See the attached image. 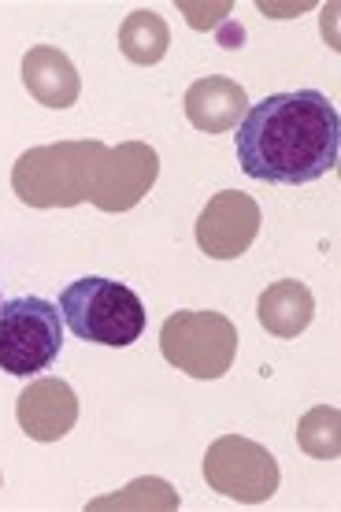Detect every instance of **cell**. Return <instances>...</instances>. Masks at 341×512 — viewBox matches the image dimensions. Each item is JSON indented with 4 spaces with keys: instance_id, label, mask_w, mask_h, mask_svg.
Segmentation results:
<instances>
[{
    "instance_id": "6da1fadb",
    "label": "cell",
    "mask_w": 341,
    "mask_h": 512,
    "mask_svg": "<svg viewBox=\"0 0 341 512\" xmlns=\"http://www.w3.org/2000/svg\"><path fill=\"white\" fill-rule=\"evenodd\" d=\"M156 175L160 156L149 141L104 145L78 138L26 149L12 167V190L30 208H75L89 201L115 216L138 208Z\"/></svg>"
},
{
    "instance_id": "7a4b0ae2",
    "label": "cell",
    "mask_w": 341,
    "mask_h": 512,
    "mask_svg": "<svg viewBox=\"0 0 341 512\" xmlns=\"http://www.w3.org/2000/svg\"><path fill=\"white\" fill-rule=\"evenodd\" d=\"M238 167L256 182L304 186L330 175L341 156V119L323 90L271 93L238 123Z\"/></svg>"
},
{
    "instance_id": "3957f363",
    "label": "cell",
    "mask_w": 341,
    "mask_h": 512,
    "mask_svg": "<svg viewBox=\"0 0 341 512\" xmlns=\"http://www.w3.org/2000/svg\"><path fill=\"white\" fill-rule=\"evenodd\" d=\"M60 316L82 342L108 349L134 346L145 331L141 297L115 279H78L60 294Z\"/></svg>"
},
{
    "instance_id": "277c9868",
    "label": "cell",
    "mask_w": 341,
    "mask_h": 512,
    "mask_svg": "<svg viewBox=\"0 0 341 512\" xmlns=\"http://www.w3.org/2000/svg\"><path fill=\"white\" fill-rule=\"evenodd\" d=\"M160 349L171 368L190 379H223L238 357V327L223 312L178 308L160 327Z\"/></svg>"
},
{
    "instance_id": "5b68a950",
    "label": "cell",
    "mask_w": 341,
    "mask_h": 512,
    "mask_svg": "<svg viewBox=\"0 0 341 512\" xmlns=\"http://www.w3.org/2000/svg\"><path fill=\"white\" fill-rule=\"evenodd\" d=\"M64 349V316L60 305L45 297H12L0 301V372L30 379L52 368Z\"/></svg>"
},
{
    "instance_id": "8992f818",
    "label": "cell",
    "mask_w": 341,
    "mask_h": 512,
    "mask_svg": "<svg viewBox=\"0 0 341 512\" xmlns=\"http://www.w3.org/2000/svg\"><path fill=\"white\" fill-rule=\"evenodd\" d=\"M204 479L223 498H234L241 505H260L278 490V461L260 442L223 435L204 453Z\"/></svg>"
},
{
    "instance_id": "52a82bcc",
    "label": "cell",
    "mask_w": 341,
    "mask_h": 512,
    "mask_svg": "<svg viewBox=\"0 0 341 512\" xmlns=\"http://www.w3.org/2000/svg\"><path fill=\"white\" fill-rule=\"evenodd\" d=\"M260 234V205L241 190L215 193L197 219V245L212 260H238Z\"/></svg>"
},
{
    "instance_id": "ba28073f",
    "label": "cell",
    "mask_w": 341,
    "mask_h": 512,
    "mask_svg": "<svg viewBox=\"0 0 341 512\" xmlns=\"http://www.w3.org/2000/svg\"><path fill=\"white\" fill-rule=\"evenodd\" d=\"M15 416H19L23 435H30L34 442H60L78 423V394L64 379L45 375L19 394Z\"/></svg>"
},
{
    "instance_id": "9c48e42d",
    "label": "cell",
    "mask_w": 341,
    "mask_h": 512,
    "mask_svg": "<svg viewBox=\"0 0 341 512\" xmlns=\"http://www.w3.org/2000/svg\"><path fill=\"white\" fill-rule=\"evenodd\" d=\"M23 86L45 108H71L82 93V78L64 49L56 45H34L23 56Z\"/></svg>"
},
{
    "instance_id": "30bf717a",
    "label": "cell",
    "mask_w": 341,
    "mask_h": 512,
    "mask_svg": "<svg viewBox=\"0 0 341 512\" xmlns=\"http://www.w3.org/2000/svg\"><path fill=\"white\" fill-rule=\"evenodd\" d=\"M245 112H249V97L227 75L197 78L186 90V119L204 134H227L245 119Z\"/></svg>"
},
{
    "instance_id": "8fae6325",
    "label": "cell",
    "mask_w": 341,
    "mask_h": 512,
    "mask_svg": "<svg viewBox=\"0 0 341 512\" xmlns=\"http://www.w3.org/2000/svg\"><path fill=\"white\" fill-rule=\"evenodd\" d=\"M256 316H260V327L267 334L297 338L301 331H308V323L316 316V297L301 279H278L260 294Z\"/></svg>"
},
{
    "instance_id": "7c38bea8",
    "label": "cell",
    "mask_w": 341,
    "mask_h": 512,
    "mask_svg": "<svg viewBox=\"0 0 341 512\" xmlns=\"http://www.w3.org/2000/svg\"><path fill=\"white\" fill-rule=\"evenodd\" d=\"M119 49H123L130 64L152 67L160 64L167 49H171V30H167V23L156 12L141 8V12L127 15L123 26H119Z\"/></svg>"
},
{
    "instance_id": "4fadbf2b",
    "label": "cell",
    "mask_w": 341,
    "mask_h": 512,
    "mask_svg": "<svg viewBox=\"0 0 341 512\" xmlns=\"http://www.w3.org/2000/svg\"><path fill=\"white\" fill-rule=\"evenodd\" d=\"M182 501H178L175 487L164 483V479H134L130 487H123L119 494H108V498H97L89 501L86 509L89 512H108V509H138V512H149V509H178Z\"/></svg>"
},
{
    "instance_id": "5bb4252c",
    "label": "cell",
    "mask_w": 341,
    "mask_h": 512,
    "mask_svg": "<svg viewBox=\"0 0 341 512\" xmlns=\"http://www.w3.org/2000/svg\"><path fill=\"white\" fill-rule=\"evenodd\" d=\"M297 442L316 461H338L341 453V412L334 405H316L297 423Z\"/></svg>"
},
{
    "instance_id": "9a60e30c",
    "label": "cell",
    "mask_w": 341,
    "mask_h": 512,
    "mask_svg": "<svg viewBox=\"0 0 341 512\" xmlns=\"http://www.w3.org/2000/svg\"><path fill=\"white\" fill-rule=\"evenodd\" d=\"M0 483H4V479H0Z\"/></svg>"
}]
</instances>
